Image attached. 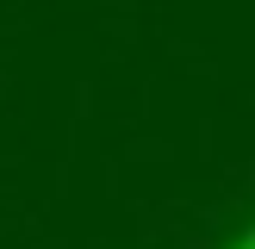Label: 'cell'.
<instances>
[{"instance_id": "obj_1", "label": "cell", "mask_w": 255, "mask_h": 249, "mask_svg": "<svg viewBox=\"0 0 255 249\" xmlns=\"http://www.w3.org/2000/svg\"><path fill=\"white\" fill-rule=\"evenodd\" d=\"M224 249H255V224H243V231H237V237H231Z\"/></svg>"}]
</instances>
